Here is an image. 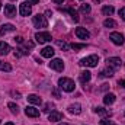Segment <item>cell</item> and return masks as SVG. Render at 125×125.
I'll use <instances>...</instances> for the list:
<instances>
[{
    "instance_id": "52a82bcc",
    "label": "cell",
    "mask_w": 125,
    "mask_h": 125,
    "mask_svg": "<svg viewBox=\"0 0 125 125\" xmlns=\"http://www.w3.org/2000/svg\"><path fill=\"white\" fill-rule=\"evenodd\" d=\"M50 67L52 70H55V71H62L64 70V62L60 58H54V60H51V62H50Z\"/></svg>"
},
{
    "instance_id": "f1b7e54d",
    "label": "cell",
    "mask_w": 125,
    "mask_h": 125,
    "mask_svg": "<svg viewBox=\"0 0 125 125\" xmlns=\"http://www.w3.org/2000/svg\"><path fill=\"white\" fill-rule=\"evenodd\" d=\"M57 45H58V47H60V48H61V50H64V51H67V50H68V48H70V47H68V44H67V42H64V41H60V39H58V41H57Z\"/></svg>"
},
{
    "instance_id": "e575fe53",
    "label": "cell",
    "mask_w": 125,
    "mask_h": 125,
    "mask_svg": "<svg viewBox=\"0 0 125 125\" xmlns=\"http://www.w3.org/2000/svg\"><path fill=\"white\" fill-rule=\"evenodd\" d=\"M26 3H29V4H36V3H39V0H26Z\"/></svg>"
},
{
    "instance_id": "d6a6232c",
    "label": "cell",
    "mask_w": 125,
    "mask_h": 125,
    "mask_svg": "<svg viewBox=\"0 0 125 125\" xmlns=\"http://www.w3.org/2000/svg\"><path fill=\"white\" fill-rule=\"evenodd\" d=\"M13 39H15V42H16V44H23V42H25L22 36H15Z\"/></svg>"
},
{
    "instance_id": "b9f144b4",
    "label": "cell",
    "mask_w": 125,
    "mask_h": 125,
    "mask_svg": "<svg viewBox=\"0 0 125 125\" xmlns=\"http://www.w3.org/2000/svg\"><path fill=\"white\" fill-rule=\"evenodd\" d=\"M58 125H68V124H64V122H60Z\"/></svg>"
},
{
    "instance_id": "83f0119b",
    "label": "cell",
    "mask_w": 125,
    "mask_h": 125,
    "mask_svg": "<svg viewBox=\"0 0 125 125\" xmlns=\"http://www.w3.org/2000/svg\"><path fill=\"white\" fill-rule=\"evenodd\" d=\"M7 106H9V109H10V112H12V114H19V106H18V105H15V103H12V102H10Z\"/></svg>"
},
{
    "instance_id": "f6af8a7d",
    "label": "cell",
    "mask_w": 125,
    "mask_h": 125,
    "mask_svg": "<svg viewBox=\"0 0 125 125\" xmlns=\"http://www.w3.org/2000/svg\"><path fill=\"white\" fill-rule=\"evenodd\" d=\"M0 124H1V119H0Z\"/></svg>"
},
{
    "instance_id": "ba28073f",
    "label": "cell",
    "mask_w": 125,
    "mask_h": 125,
    "mask_svg": "<svg viewBox=\"0 0 125 125\" xmlns=\"http://www.w3.org/2000/svg\"><path fill=\"white\" fill-rule=\"evenodd\" d=\"M19 13L22 15V16H29L32 13V7L29 3H21V6H19Z\"/></svg>"
},
{
    "instance_id": "5bb4252c",
    "label": "cell",
    "mask_w": 125,
    "mask_h": 125,
    "mask_svg": "<svg viewBox=\"0 0 125 125\" xmlns=\"http://www.w3.org/2000/svg\"><path fill=\"white\" fill-rule=\"evenodd\" d=\"M68 112L70 114H74V115H79L82 112V105L80 103H73L68 106Z\"/></svg>"
},
{
    "instance_id": "4dcf8cb0",
    "label": "cell",
    "mask_w": 125,
    "mask_h": 125,
    "mask_svg": "<svg viewBox=\"0 0 125 125\" xmlns=\"http://www.w3.org/2000/svg\"><path fill=\"white\" fill-rule=\"evenodd\" d=\"M84 47H86V44H73V45H71L73 50H82V48H84Z\"/></svg>"
},
{
    "instance_id": "7402d4cb",
    "label": "cell",
    "mask_w": 125,
    "mask_h": 125,
    "mask_svg": "<svg viewBox=\"0 0 125 125\" xmlns=\"http://www.w3.org/2000/svg\"><path fill=\"white\" fill-rule=\"evenodd\" d=\"M28 102H31L33 105H41V103H42L41 97L36 96V94H29V96H28Z\"/></svg>"
},
{
    "instance_id": "ac0fdd59",
    "label": "cell",
    "mask_w": 125,
    "mask_h": 125,
    "mask_svg": "<svg viewBox=\"0 0 125 125\" xmlns=\"http://www.w3.org/2000/svg\"><path fill=\"white\" fill-rule=\"evenodd\" d=\"M61 10L67 12V13H70V16L74 19V22H79V13H77L76 9H73V7H67V9H61Z\"/></svg>"
},
{
    "instance_id": "cb8c5ba5",
    "label": "cell",
    "mask_w": 125,
    "mask_h": 125,
    "mask_svg": "<svg viewBox=\"0 0 125 125\" xmlns=\"http://www.w3.org/2000/svg\"><path fill=\"white\" fill-rule=\"evenodd\" d=\"M103 26H105V28H115V26H116V22H115L114 19H106V21L103 22Z\"/></svg>"
},
{
    "instance_id": "484cf974",
    "label": "cell",
    "mask_w": 125,
    "mask_h": 125,
    "mask_svg": "<svg viewBox=\"0 0 125 125\" xmlns=\"http://www.w3.org/2000/svg\"><path fill=\"white\" fill-rule=\"evenodd\" d=\"M28 52H29V51H26V50H23V48H19V50L15 51V57L19 58V57H22V55H26Z\"/></svg>"
},
{
    "instance_id": "4fadbf2b",
    "label": "cell",
    "mask_w": 125,
    "mask_h": 125,
    "mask_svg": "<svg viewBox=\"0 0 125 125\" xmlns=\"http://www.w3.org/2000/svg\"><path fill=\"white\" fill-rule=\"evenodd\" d=\"M48 119H50L51 122H58V121H61L62 119V114L61 112H57V111H52V112L50 114Z\"/></svg>"
},
{
    "instance_id": "603a6c76",
    "label": "cell",
    "mask_w": 125,
    "mask_h": 125,
    "mask_svg": "<svg viewBox=\"0 0 125 125\" xmlns=\"http://www.w3.org/2000/svg\"><path fill=\"white\" fill-rule=\"evenodd\" d=\"M114 10H115L114 6H103V7H102V13L106 15V16H111V15L114 13Z\"/></svg>"
},
{
    "instance_id": "e0dca14e",
    "label": "cell",
    "mask_w": 125,
    "mask_h": 125,
    "mask_svg": "<svg viewBox=\"0 0 125 125\" xmlns=\"http://www.w3.org/2000/svg\"><path fill=\"white\" fill-rule=\"evenodd\" d=\"M93 111L97 115H102V116H111V115H112L111 111H108V109H105V108H102V106H96Z\"/></svg>"
},
{
    "instance_id": "ee69618b",
    "label": "cell",
    "mask_w": 125,
    "mask_h": 125,
    "mask_svg": "<svg viewBox=\"0 0 125 125\" xmlns=\"http://www.w3.org/2000/svg\"><path fill=\"white\" fill-rule=\"evenodd\" d=\"M94 1H97V3H99V1H100V0H94Z\"/></svg>"
},
{
    "instance_id": "f546056e",
    "label": "cell",
    "mask_w": 125,
    "mask_h": 125,
    "mask_svg": "<svg viewBox=\"0 0 125 125\" xmlns=\"http://www.w3.org/2000/svg\"><path fill=\"white\" fill-rule=\"evenodd\" d=\"M52 109H54V105H52V103H47V105H45V108H44V112L50 114V111L52 112Z\"/></svg>"
},
{
    "instance_id": "d4e9b609",
    "label": "cell",
    "mask_w": 125,
    "mask_h": 125,
    "mask_svg": "<svg viewBox=\"0 0 125 125\" xmlns=\"http://www.w3.org/2000/svg\"><path fill=\"white\" fill-rule=\"evenodd\" d=\"M10 70H12V65L9 62L0 61V71H10Z\"/></svg>"
},
{
    "instance_id": "7bdbcfd3",
    "label": "cell",
    "mask_w": 125,
    "mask_h": 125,
    "mask_svg": "<svg viewBox=\"0 0 125 125\" xmlns=\"http://www.w3.org/2000/svg\"><path fill=\"white\" fill-rule=\"evenodd\" d=\"M0 9H1V1H0Z\"/></svg>"
},
{
    "instance_id": "60d3db41",
    "label": "cell",
    "mask_w": 125,
    "mask_h": 125,
    "mask_svg": "<svg viewBox=\"0 0 125 125\" xmlns=\"http://www.w3.org/2000/svg\"><path fill=\"white\" fill-rule=\"evenodd\" d=\"M4 125H15V124H13V122H6Z\"/></svg>"
},
{
    "instance_id": "d6986e66",
    "label": "cell",
    "mask_w": 125,
    "mask_h": 125,
    "mask_svg": "<svg viewBox=\"0 0 125 125\" xmlns=\"http://www.w3.org/2000/svg\"><path fill=\"white\" fill-rule=\"evenodd\" d=\"M9 52H10V45L6 44L4 41L0 42V55H6V54H9Z\"/></svg>"
},
{
    "instance_id": "7a4b0ae2",
    "label": "cell",
    "mask_w": 125,
    "mask_h": 125,
    "mask_svg": "<svg viewBox=\"0 0 125 125\" xmlns=\"http://www.w3.org/2000/svg\"><path fill=\"white\" fill-rule=\"evenodd\" d=\"M79 64L83 65V67H96V65L99 64V57H97V55H89V57L80 60Z\"/></svg>"
},
{
    "instance_id": "f35d334b",
    "label": "cell",
    "mask_w": 125,
    "mask_h": 125,
    "mask_svg": "<svg viewBox=\"0 0 125 125\" xmlns=\"http://www.w3.org/2000/svg\"><path fill=\"white\" fill-rule=\"evenodd\" d=\"M52 1H54V3H57V4H61L64 0H52Z\"/></svg>"
},
{
    "instance_id": "6da1fadb",
    "label": "cell",
    "mask_w": 125,
    "mask_h": 125,
    "mask_svg": "<svg viewBox=\"0 0 125 125\" xmlns=\"http://www.w3.org/2000/svg\"><path fill=\"white\" fill-rule=\"evenodd\" d=\"M58 87L62 89L64 92H73L74 90V87H76V84H74V82L71 80V79H68V77H61L60 80H58Z\"/></svg>"
},
{
    "instance_id": "1f68e13d",
    "label": "cell",
    "mask_w": 125,
    "mask_h": 125,
    "mask_svg": "<svg viewBox=\"0 0 125 125\" xmlns=\"http://www.w3.org/2000/svg\"><path fill=\"white\" fill-rule=\"evenodd\" d=\"M100 125H114V122L109 121V119H106V118H103V119L100 121Z\"/></svg>"
},
{
    "instance_id": "4316f807",
    "label": "cell",
    "mask_w": 125,
    "mask_h": 125,
    "mask_svg": "<svg viewBox=\"0 0 125 125\" xmlns=\"http://www.w3.org/2000/svg\"><path fill=\"white\" fill-rule=\"evenodd\" d=\"M90 4H82L80 6V12L82 13H84V15H87V13H90Z\"/></svg>"
},
{
    "instance_id": "277c9868",
    "label": "cell",
    "mask_w": 125,
    "mask_h": 125,
    "mask_svg": "<svg viewBox=\"0 0 125 125\" xmlns=\"http://www.w3.org/2000/svg\"><path fill=\"white\" fill-rule=\"evenodd\" d=\"M35 39H36L38 44H47L52 38H51V33L50 32H36L35 33Z\"/></svg>"
},
{
    "instance_id": "9a60e30c",
    "label": "cell",
    "mask_w": 125,
    "mask_h": 125,
    "mask_svg": "<svg viewBox=\"0 0 125 125\" xmlns=\"http://www.w3.org/2000/svg\"><path fill=\"white\" fill-rule=\"evenodd\" d=\"M114 73H115V70H114V68L106 67L105 70H102V71H100L99 77H102V79H105V77H112V76H114Z\"/></svg>"
},
{
    "instance_id": "d590c367",
    "label": "cell",
    "mask_w": 125,
    "mask_h": 125,
    "mask_svg": "<svg viewBox=\"0 0 125 125\" xmlns=\"http://www.w3.org/2000/svg\"><path fill=\"white\" fill-rule=\"evenodd\" d=\"M108 87H109V84H102L100 90H108Z\"/></svg>"
},
{
    "instance_id": "7c38bea8",
    "label": "cell",
    "mask_w": 125,
    "mask_h": 125,
    "mask_svg": "<svg viewBox=\"0 0 125 125\" xmlns=\"http://www.w3.org/2000/svg\"><path fill=\"white\" fill-rule=\"evenodd\" d=\"M25 114H26L28 116H31V118L39 116V111H38L36 108H33V106H26V108H25Z\"/></svg>"
},
{
    "instance_id": "ffe728a7",
    "label": "cell",
    "mask_w": 125,
    "mask_h": 125,
    "mask_svg": "<svg viewBox=\"0 0 125 125\" xmlns=\"http://www.w3.org/2000/svg\"><path fill=\"white\" fill-rule=\"evenodd\" d=\"M15 29H16V28H15L12 23H6V25H3V26H1V29H0V35L3 36L4 33H7V32H12V31H15Z\"/></svg>"
},
{
    "instance_id": "ab89813d",
    "label": "cell",
    "mask_w": 125,
    "mask_h": 125,
    "mask_svg": "<svg viewBox=\"0 0 125 125\" xmlns=\"http://www.w3.org/2000/svg\"><path fill=\"white\" fill-rule=\"evenodd\" d=\"M45 15H47L48 18H51V15H52V13H51V10H47V13H45Z\"/></svg>"
},
{
    "instance_id": "9c48e42d",
    "label": "cell",
    "mask_w": 125,
    "mask_h": 125,
    "mask_svg": "<svg viewBox=\"0 0 125 125\" xmlns=\"http://www.w3.org/2000/svg\"><path fill=\"white\" fill-rule=\"evenodd\" d=\"M76 35H77L79 39H89L90 38V33H89V31L86 28H77L76 29Z\"/></svg>"
},
{
    "instance_id": "44dd1931",
    "label": "cell",
    "mask_w": 125,
    "mask_h": 125,
    "mask_svg": "<svg viewBox=\"0 0 125 125\" xmlns=\"http://www.w3.org/2000/svg\"><path fill=\"white\" fill-rule=\"evenodd\" d=\"M114 102H115V94L114 93L105 94V97H103V103H105V105H112Z\"/></svg>"
},
{
    "instance_id": "836d02e7",
    "label": "cell",
    "mask_w": 125,
    "mask_h": 125,
    "mask_svg": "<svg viewBox=\"0 0 125 125\" xmlns=\"http://www.w3.org/2000/svg\"><path fill=\"white\" fill-rule=\"evenodd\" d=\"M119 16H121V18H122V19L125 21V6L119 9Z\"/></svg>"
},
{
    "instance_id": "8d00e7d4",
    "label": "cell",
    "mask_w": 125,
    "mask_h": 125,
    "mask_svg": "<svg viewBox=\"0 0 125 125\" xmlns=\"http://www.w3.org/2000/svg\"><path fill=\"white\" fill-rule=\"evenodd\" d=\"M119 86H121V87H124V89H125V80H119Z\"/></svg>"
},
{
    "instance_id": "5b68a950",
    "label": "cell",
    "mask_w": 125,
    "mask_h": 125,
    "mask_svg": "<svg viewBox=\"0 0 125 125\" xmlns=\"http://www.w3.org/2000/svg\"><path fill=\"white\" fill-rule=\"evenodd\" d=\"M109 38H111V41L115 44V45H122L124 44V35L122 33H119V32H112L111 35H109Z\"/></svg>"
},
{
    "instance_id": "8992f818",
    "label": "cell",
    "mask_w": 125,
    "mask_h": 125,
    "mask_svg": "<svg viewBox=\"0 0 125 125\" xmlns=\"http://www.w3.org/2000/svg\"><path fill=\"white\" fill-rule=\"evenodd\" d=\"M121 64H122V61H121V58H118V57H111V58L106 60V65L111 67V68H114V70L119 68Z\"/></svg>"
},
{
    "instance_id": "30bf717a",
    "label": "cell",
    "mask_w": 125,
    "mask_h": 125,
    "mask_svg": "<svg viewBox=\"0 0 125 125\" xmlns=\"http://www.w3.org/2000/svg\"><path fill=\"white\" fill-rule=\"evenodd\" d=\"M4 15L7 18H15L16 16V7L13 4H6L4 6Z\"/></svg>"
},
{
    "instance_id": "74e56055",
    "label": "cell",
    "mask_w": 125,
    "mask_h": 125,
    "mask_svg": "<svg viewBox=\"0 0 125 125\" xmlns=\"http://www.w3.org/2000/svg\"><path fill=\"white\" fill-rule=\"evenodd\" d=\"M52 93H54V96H55V97H60V93H58V92H57V90H55V89H54V90H52Z\"/></svg>"
},
{
    "instance_id": "3957f363",
    "label": "cell",
    "mask_w": 125,
    "mask_h": 125,
    "mask_svg": "<svg viewBox=\"0 0 125 125\" xmlns=\"http://www.w3.org/2000/svg\"><path fill=\"white\" fill-rule=\"evenodd\" d=\"M32 22H33L35 28H47V26H48L47 16H44V15H36V16H33Z\"/></svg>"
},
{
    "instance_id": "8fae6325",
    "label": "cell",
    "mask_w": 125,
    "mask_h": 125,
    "mask_svg": "<svg viewBox=\"0 0 125 125\" xmlns=\"http://www.w3.org/2000/svg\"><path fill=\"white\" fill-rule=\"evenodd\" d=\"M54 48L52 47H45V48H42L41 50V55L44 57V58H52L54 57Z\"/></svg>"
},
{
    "instance_id": "2e32d148",
    "label": "cell",
    "mask_w": 125,
    "mask_h": 125,
    "mask_svg": "<svg viewBox=\"0 0 125 125\" xmlns=\"http://www.w3.org/2000/svg\"><path fill=\"white\" fill-rule=\"evenodd\" d=\"M90 79H92V73L90 71L84 70V71L80 73V82L82 83H87V82H90Z\"/></svg>"
}]
</instances>
